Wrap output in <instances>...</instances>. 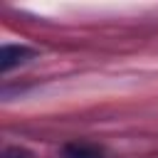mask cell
<instances>
[{
    "instance_id": "6da1fadb",
    "label": "cell",
    "mask_w": 158,
    "mask_h": 158,
    "mask_svg": "<svg viewBox=\"0 0 158 158\" xmlns=\"http://www.w3.org/2000/svg\"><path fill=\"white\" fill-rule=\"evenodd\" d=\"M35 57V49L25 47V44H2L0 49V72H10L12 67L27 62Z\"/></svg>"
},
{
    "instance_id": "7a4b0ae2",
    "label": "cell",
    "mask_w": 158,
    "mask_h": 158,
    "mask_svg": "<svg viewBox=\"0 0 158 158\" xmlns=\"http://www.w3.org/2000/svg\"><path fill=\"white\" fill-rule=\"evenodd\" d=\"M62 158H104L101 148H96L94 143H84V141H72L62 148Z\"/></svg>"
},
{
    "instance_id": "3957f363",
    "label": "cell",
    "mask_w": 158,
    "mask_h": 158,
    "mask_svg": "<svg viewBox=\"0 0 158 158\" xmlns=\"http://www.w3.org/2000/svg\"><path fill=\"white\" fill-rule=\"evenodd\" d=\"M7 158H32V156H27L25 151H7Z\"/></svg>"
}]
</instances>
